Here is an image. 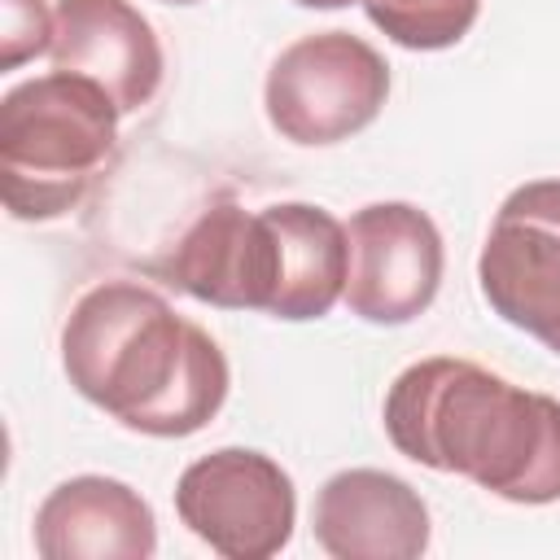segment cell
I'll use <instances>...</instances> for the list:
<instances>
[{
    "label": "cell",
    "mask_w": 560,
    "mask_h": 560,
    "mask_svg": "<svg viewBox=\"0 0 560 560\" xmlns=\"http://www.w3.org/2000/svg\"><path fill=\"white\" fill-rule=\"evenodd\" d=\"M302 9H346V4H363V0H293Z\"/></svg>",
    "instance_id": "obj_15"
},
{
    "label": "cell",
    "mask_w": 560,
    "mask_h": 560,
    "mask_svg": "<svg viewBox=\"0 0 560 560\" xmlns=\"http://www.w3.org/2000/svg\"><path fill=\"white\" fill-rule=\"evenodd\" d=\"M48 57L52 70L101 83L118 114L144 109L166 70L158 31L131 0H57Z\"/></svg>",
    "instance_id": "obj_9"
},
{
    "label": "cell",
    "mask_w": 560,
    "mask_h": 560,
    "mask_svg": "<svg viewBox=\"0 0 560 560\" xmlns=\"http://www.w3.org/2000/svg\"><path fill=\"white\" fill-rule=\"evenodd\" d=\"M389 101V61L350 31H315L280 48L262 109L280 140L324 149L359 136Z\"/></svg>",
    "instance_id": "obj_4"
},
{
    "label": "cell",
    "mask_w": 560,
    "mask_h": 560,
    "mask_svg": "<svg viewBox=\"0 0 560 560\" xmlns=\"http://www.w3.org/2000/svg\"><path fill=\"white\" fill-rule=\"evenodd\" d=\"M350 236V276L346 306L363 324L398 328L424 315L442 289V232L411 201H372L359 206L346 223Z\"/></svg>",
    "instance_id": "obj_7"
},
{
    "label": "cell",
    "mask_w": 560,
    "mask_h": 560,
    "mask_svg": "<svg viewBox=\"0 0 560 560\" xmlns=\"http://www.w3.org/2000/svg\"><path fill=\"white\" fill-rule=\"evenodd\" d=\"M61 368L74 394L144 438L201 433L232 385L219 341L136 280H101L70 306Z\"/></svg>",
    "instance_id": "obj_1"
},
{
    "label": "cell",
    "mask_w": 560,
    "mask_h": 560,
    "mask_svg": "<svg viewBox=\"0 0 560 560\" xmlns=\"http://www.w3.org/2000/svg\"><path fill=\"white\" fill-rule=\"evenodd\" d=\"M162 4H197V0H162Z\"/></svg>",
    "instance_id": "obj_16"
},
{
    "label": "cell",
    "mask_w": 560,
    "mask_h": 560,
    "mask_svg": "<svg viewBox=\"0 0 560 560\" xmlns=\"http://www.w3.org/2000/svg\"><path fill=\"white\" fill-rule=\"evenodd\" d=\"M175 512L223 560H271L298 525L293 477L254 446H219L175 481Z\"/></svg>",
    "instance_id": "obj_5"
},
{
    "label": "cell",
    "mask_w": 560,
    "mask_h": 560,
    "mask_svg": "<svg viewBox=\"0 0 560 560\" xmlns=\"http://www.w3.org/2000/svg\"><path fill=\"white\" fill-rule=\"evenodd\" d=\"M153 271L206 306L271 315L280 293V232L271 206L245 210L236 201H214Z\"/></svg>",
    "instance_id": "obj_8"
},
{
    "label": "cell",
    "mask_w": 560,
    "mask_h": 560,
    "mask_svg": "<svg viewBox=\"0 0 560 560\" xmlns=\"http://www.w3.org/2000/svg\"><path fill=\"white\" fill-rule=\"evenodd\" d=\"M363 13L398 48L442 52L472 31L481 0H363Z\"/></svg>",
    "instance_id": "obj_13"
},
{
    "label": "cell",
    "mask_w": 560,
    "mask_h": 560,
    "mask_svg": "<svg viewBox=\"0 0 560 560\" xmlns=\"http://www.w3.org/2000/svg\"><path fill=\"white\" fill-rule=\"evenodd\" d=\"M477 289L486 306L560 354V179L516 184L477 254Z\"/></svg>",
    "instance_id": "obj_6"
},
{
    "label": "cell",
    "mask_w": 560,
    "mask_h": 560,
    "mask_svg": "<svg viewBox=\"0 0 560 560\" xmlns=\"http://www.w3.org/2000/svg\"><path fill=\"white\" fill-rule=\"evenodd\" d=\"M31 534L44 560H149L158 551V516L149 499L101 472L57 481L35 508Z\"/></svg>",
    "instance_id": "obj_11"
},
{
    "label": "cell",
    "mask_w": 560,
    "mask_h": 560,
    "mask_svg": "<svg viewBox=\"0 0 560 560\" xmlns=\"http://www.w3.org/2000/svg\"><path fill=\"white\" fill-rule=\"evenodd\" d=\"M429 508L385 468L332 472L311 512V534L332 560H416L429 551Z\"/></svg>",
    "instance_id": "obj_10"
},
{
    "label": "cell",
    "mask_w": 560,
    "mask_h": 560,
    "mask_svg": "<svg viewBox=\"0 0 560 560\" xmlns=\"http://www.w3.org/2000/svg\"><path fill=\"white\" fill-rule=\"evenodd\" d=\"M0 70H18L22 61L48 52L52 9L44 0H0Z\"/></svg>",
    "instance_id": "obj_14"
},
{
    "label": "cell",
    "mask_w": 560,
    "mask_h": 560,
    "mask_svg": "<svg viewBox=\"0 0 560 560\" xmlns=\"http://www.w3.org/2000/svg\"><path fill=\"white\" fill-rule=\"evenodd\" d=\"M385 438L420 468L455 472L494 499L542 508L560 499V398L433 354L385 389Z\"/></svg>",
    "instance_id": "obj_2"
},
{
    "label": "cell",
    "mask_w": 560,
    "mask_h": 560,
    "mask_svg": "<svg viewBox=\"0 0 560 560\" xmlns=\"http://www.w3.org/2000/svg\"><path fill=\"white\" fill-rule=\"evenodd\" d=\"M118 105L83 74L48 70L0 101V197L22 223L74 210L118 144Z\"/></svg>",
    "instance_id": "obj_3"
},
{
    "label": "cell",
    "mask_w": 560,
    "mask_h": 560,
    "mask_svg": "<svg viewBox=\"0 0 560 560\" xmlns=\"http://www.w3.org/2000/svg\"><path fill=\"white\" fill-rule=\"evenodd\" d=\"M280 232V293L271 319L306 324L324 319L346 298L350 276V236L337 214L315 201H276Z\"/></svg>",
    "instance_id": "obj_12"
}]
</instances>
